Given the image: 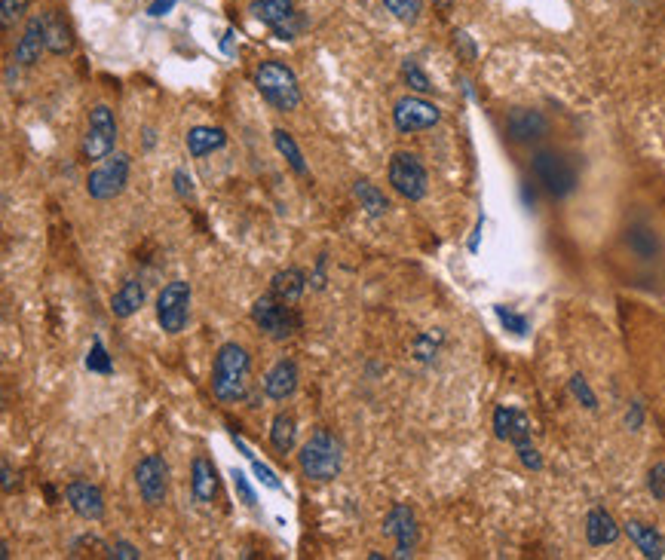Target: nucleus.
I'll return each instance as SVG.
<instances>
[{"instance_id":"obj_34","label":"nucleus","mask_w":665,"mask_h":560,"mask_svg":"<svg viewBox=\"0 0 665 560\" xmlns=\"http://www.w3.org/2000/svg\"><path fill=\"white\" fill-rule=\"evenodd\" d=\"M28 7H31V0H4V4H0V25L13 28L28 13Z\"/></svg>"},{"instance_id":"obj_37","label":"nucleus","mask_w":665,"mask_h":560,"mask_svg":"<svg viewBox=\"0 0 665 560\" xmlns=\"http://www.w3.org/2000/svg\"><path fill=\"white\" fill-rule=\"evenodd\" d=\"M647 490H650V496L653 499H665V463H656L653 469H650V475H647Z\"/></svg>"},{"instance_id":"obj_10","label":"nucleus","mask_w":665,"mask_h":560,"mask_svg":"<svg viewBox=\"0 0 665 560\" xmlns=\"http://www.w3.org/2000/svg\"><path fill=\"white\" fill-rule=\"evenodd\" d=\"M190 285L184 279H172L157 294V322L166 334H181L190 322Z\"/></svg>"},{"instance_id":"obj_45","label":"nucleus","mask_w":665,"mask_h":560,"mask_svg":"<svg viewBox=\"0 0 665 560\" xmlns=\"http://www.w3.org/2000/svg\"><path fill=\"white\" fill-rule=\"evenodd\" d=\"M172 7H175V0H157V4L148 7V13H151V16H166Z\"/></svg>"},{"instance_id":"obj_19","label":"nucleus","mask_w":665,"mask_h":560,"mask_svg":"<svg viewBox=\"0 0 665 560\" xmlns=\"http://www.w3.org/2000/svg\"><path fill=\"white\" fill-rule=\"evenodd\" d=\"M43 49H46V37H43V13H40V16H31V19H28L22 37H19V43H16V62L25 65V68H31V65L40 62Z\"/></svg>"},{"instance_id":"obj_36","label":"nucleus","mask_w":665,"mask_h":560,"mask_svg":"<svg viewBox=\"0 0 665 560\" xmlns=\"http://www.w3.org/2000/svg\"><path fill=\"white\" fill-rule=\"evenodd\" d=\"M497 319L503 322L506 331L518 334V337H525V334L531 331V325H528L525 316H521V313H512V310H506V307H497Z\"/></svg>"},{"instance_id":"obj_33","label":"nucleus","mask_w":665,"mask_h":560,"mask_svg":"<svg viewBox=\"0 0 665 560\" xmlns=\"http://www.w3.org/2000/svg\"><path fill=\"white\" fill-rule=\"evenodd\" d=\"M86 368L95 371V374H111V371H114L111 355H108V349H105V343H102L99 337L92 340V349H89V355H86Z\"/></svg>"},{"instance_id":"obj_7","label":"nucleus","mask_w":665,"mask_h":560,"mask_svg":"<svg viewBox=\"0 0 665 560\" xmlns=\"http://www.w3.org/2000/svg\"><path fill=\"white\" fill-rule=\"evenodd\" d=\"M129 172H132V160L126 154H111L105 157L99 166H95L86 175V193L95 202H111L117 199L126 184H129Z\"/></svg>"},{"instance_id":"obj_14","label":"nucleus","mask_w":665,"mask_h":560,"mask_svg":"<svg viewBox=\"0 0 665 560\" xmlns=\"http://www.w3.org/2000/svg\"><path fill=\"white\" fill-rule=\"evenodd\" d=\"M531 417L525 411H518V407H506L500 404L494 411V435L500 441H509L512 447H521V444H531Z\"/></svg>"},{"instance_id":"obj_44","label":"nucleus","mask_w":665,"mask_h":560,"mask_svg":"<svg viewBox=\"0 0 665 560\" xmlns=\"http://www.w3.org/2000/svg\"><path fill=\"white\" fill-rule=\"evenodd\" d=\"M454 46H457L460 53L466 56V62H472V59H475V46H472V40H469V34H466V31H454Z\"/></svg>"},{"instance_id":"obj_29","label":"nucleus","mask_w":665,"mask_h":560,"mask_svg":"<svg viewBox=\"0 0 665 560\" xmlns=\"http://www.w3.org/2000/svg\"><path fill=\"white\" fill-rule=\"evenodd\" d=\"M273 144H276L279 154L285 157V163L292 166V172H295V175H301V178H307V175H310V169H307V163H304V154H301L298 141L292 138V132H285V129H273Z\"/></svg>"},{"instance_id":"obj_2","label":"nucleus","mask_w":665,"mask_h":560,"mask_svg":"<svg viewBox=\"0 0 665 560\" xmlns=\"http://www.w3.org/2000/svg\"><path fill=\"white\" fill-rule=\"evenodd\" d=\"M298 466H301L304 478H310L316 484L335 481L341 475V469H344V444H341V438L335 432H328V429H316L304 441V447L298 453Z\"/></svg>"},{"instance_id":"obj_41","label":"nucleus","mask_w":665,"mask_h":560,"mask_svg":"<svg viewBox=\"0 0 665 560\" xmlns=\"http://www.w3.org/2000/svg\"><path fill=\"white\" fill-rule=\"evenodd\" d=\"M172 181H175V193H178L181 199L194 196V178H190L184 169H175V172H172Z\"/></svg>"},{"instance_id":"obj_4","label":"nucleus","mask_w":665,"mask_h":560,"mask_svg":"<svg viewBox=\"0 0 665 560\" xmlns=\"http://www.w3.org/2000/svg\"><path fill=\"white\" fill-rule=\"evenodd\" d=\"M252 322L261 334H267L270 340H289L295 337V331H301V316L295 310V303L276 297L273 291L261 294L252 303Z\"/></svg>"},{"instance_id":"obj_18","label":"nucleus","mask_w":665,"mask_h":560,"mask_svg":"<svg viewBox=\"0 0 665 560\" xmlns=\"http://www.w3.org/2000/svg\"><path fill=\"white\" fill-rule=\"evenodd\" d=\"M43 37H46V53H53V56L74 53V28L59 10L43 13Z\"/></svg>"},{"instance_id":"obj_23","label":"nucleus","mask_w":665,"mask_h":560,"mask_svg":"<svg viewBox=\"0 0 665 560\" xmlns=\"http://www.w3.org/2000/svg\"><path fill=\"white\" fill-rule=\"evenodd\" d=\"M270 291L282 300L289 303H298L307 291V273L301 267H289V270H279L273 279H270Z\"/></svg>"},{"instance_id":"obj_3","label":"nucleus","mask_w":665,"mask_h":560,"mask_svg":"<svg viewBox=\"0 0 665 560\" xmlns=\"http://www.w3.org/2000/svg\"><path fill=\"white\" fill-rule=\"evenodd\" d=\"M255 89L261 98L279 114H292L301 108V86L289 65L282 62H261L255 71Z\"/></svg>"},{"instance_id":"obj_20","label":"nucleus","mask_w":665,"mask_h":560,"mask_svg":"<svg viewBox=\"0 0 665 560\" xmlns=\"http://www.w3.org/2000/svg\"><path fill=\"white\" fill-rule=\"evenodd\" d=\"M586 539L592 548H604V545H613L616 539H620V524L613 521V515L607 512V508L595 505L592 512L586 515Z\"/></svg>"},{"instance_id":"obj_30","label":"nucleus","mask_w":665,"mask_h":560,"mask_svg":"<svg viewBox=\"0 0 665 560\" xmlns=\"http://www.w3.org/2000/svg\"><path fill=\"white\" fill-rule=\"evenodd\" d=\"M384 7H387V13L396 19V22H402V25H414L417 19H420V0H384Z\"/></svg>"},{"instance_id":"obj_32","label":"nucleus","mask_w":665,"mask_h":560,"mask_svg":"<svg viewBox=\"0 0 665 560\" xmlns=\"http://www.w3.org/2000/svg\"><path fill=\"white\" fill-rule=\"evenodd\" d=\"M402 80L408 83V89H414V92H420V95H426V92H433V83H430V77L423 74V68L414 62V59H405L402 62Z\"/></svg>"},{"instance_id":"obj_24","label":"nucleus","mask_w":665,"mask_h":560,"mask_svg":"<svg viewBox=\"0 0 665 560\" xmlns=\"http://www.w3.org/2000/svg\"><path fill=\"white\" fill-rule=\"evenodd\" d=\"M626 536L638 545V551H641L644 557H650V560L665 557V542H662V536H659L656 527H650V524H644V521H629V524H626Z\"/></svg>"},{"instance_id":"obj_5","label":"nucleus","mask_w":665,"mask_h":560,"mask_svg":"<svg viewBox=\"0 0 665 560\" xmlns=\"http://www.w3.org/2000/svg\"><path fill=\"white\" fill-rule=\"evenodd\" d=\"M531 169H534V178L540 181V187L555 199H564L577 190V169L561 150H552V147L537 150L531 160Z\"/></svg>"},{"instance_id":"obj_46","label":"nucleus","mask_w":665,"mask_h":560,"mask_svg":"<svg viewBox=\"0 0 665 560\" xmlns=\"http://www.w3.org/2000/svg\"><path fill=\"white\" fill-rule=\"evenodd\" d=\"M322 270H325V254H322V258L316 261V273H313V288H325V273H322Z\"/></svg>"},{"instance_id":"obj_49","label":"nucleus","mask_w":665,"mask_h":560,"mask_svg":"<svg viewBox=\"0 0 665 560\" xmlns=\"http://www.w3.org/2000/svg\"><path fill=\"white\" fill-rule=\"evenodd\" d=\"M433 4H436V7H439L442 13H448V10L454 7V0H433Z\"/></svg>"},{"instance_id":"obj_28","label":"nucleus","mask_w":665,"mask_h":560,"mask_svg":"<svg viewBox=\"0 0 665 560\" xmlns=\"http://www.w3.org/2000/svg\"><path fill=\"white\" fill-rule=\"evenodd\" d=\"M353 193H356V199H359V209H365L368 218H384V215H387V209H390L387 196L380 193L368 178H359V181L353 184Z\"/></svg>"},{"instance_id":"obj_21","label":"nucleus","mask_w":665,"mask_h":560,"mask_svg":"<svg viewBox=\"0 0 665 560\" xmlns=\"http://www.w3.org/2000/svg\"><path fill=\"white\" fill-rule=\"evenodd\" d=\"M184 144H187V154H190V157L203 160V157L215 154V150H221V147L227 144V132H224L221 126H194V129L187 132Z\"/></svg>"},{"instance_id":"obj_26","label":"nucleus","mask_w":665,"mask_h":560,"mask_svg":"<svg viewBox=\"0 0 665 560\" xmlns=\"http://www.w3.org/2000/svg\"><path fill=\"white\" fill-rule=\"evenodd\" d=\"M249 13L267 25V28H276L285 16L295 13V0H249Z\"/></svg>"},{"instance_id":"obj_35","label":"nucleus","mask_w":665,"mask_h":560,"mask_svg":"<svg viewBox=\"0 0 665 560\" xmlns=\"http://www.w3.org/2000/svg\"><path fill=\"white\" fill-rule=\"evenodd\" d=\"M567 386H570V395H574V398H577L583 407H589V411H595V407H598V398H595V392L589 389L586 377H580V374H577V377H570V383H567Z\"/></svg>"},{"instance_id":"obj_12","label":"nucleus","mask_w":665,"mask_h":560,"mask_svg":"<svg viewBox=\"0 0 665 560\" xmlns=\"http://www.w3.org/2000/svg\"><path fill=\"white\" fill-rule=\"evenodd\" d=\"M384 536L396 539V554L393 557H414L417 539H420V527H417V515L408 502H396L387 518H384Z\"/></svg>"},{"instance_id":"obj_8","label":"nucleus","mask_w":665,"mask_h":560,"mask_svg":"<svg viewBox=\"0 0 665 560\" xmlns=\"http://www.w3.org/2000/svg\"><path fill=\"white\" fill-rule=\"evenodd\" d=\"M387 178H390L393 190L408 202H420L426 196V190H430V175H426V166L420 163V157L408 154V150L393 154V160L387 166Z\"/></svg>"},{"instance_id":"obj_48","label":"nucleus","mask_w":665,"mask_h":560,"mask_svg":"<svg viewBox=\"0 0 665 560\" xmlns=\"http://www.w3.org/2000/svg\"><path fill=\"white\" fill-rule=\"evenodd\" d=\"M4 493H13V469L7 460H4Z\"/></svg>"},{"instance_id":"obj_15","label":"nucleus","mask_w":665,"mask_h":560,"mask_svg":"<svg viewBox=\"0 0 665 560\" xmlns=\"http://www.w3.org/2000/svg\"><path fill=\"white\" fill-rule=\"evenodd\" d=\"M301 386V371L292 359H279L264 377V395L270 401H289Z\"/></svg>"},{"instance_id":"obj_39","label":"nucleus","mask_w":665,"mask_h":560,"mask_svg":"<svg viewBox=\"0 0 665 560\" xmlns=\"http://www.w3.org/2000/svg\"><path fill=\"white\" fill-rule=\"evenodd\" d=\"M439 343H442V334H423V337L417 340V359H420V362H430L433 355H436V349H439Z\"/></svg>"},{"instance_id":"obj_43","label":"nucleus","mask_w":665,"mask_h":560,"mask_svg":"<svg viewBox=\"0 0 665 560\" xmlns=\"http://www.w3.org/2000/svg\"><path fill=\"white\" fill-rule=\"evenodd\" d=\"M252 466H255V475H258V481L264 484V487H270V490H279L282 484H279V478L264 466V463H258V460H252Z\"/></svg>"},{"instance_id":"obj_9","label":"nucleus","mask_w":665,"mask_h":560,"mask_svg":"<svg viewBox=\"0 0 665 560\" xmlns=\"http://www.w3.org/2000/svg\"><path fill=\"white\" fill-rule=\"evenodd\" d=\"M135 487L141 493V502L148 508L166 505L169 496V463L163 460V453H148L135 463Z\"/></svg>"},{"instance_id":"obj_31","label":"nucleus","mask_w":665,"mask_h":560,"mask_svg":"<svg viewBox=\"0 0 665 560\" xmlns=\"http://www.w3.org/2000/svg\"><path fill=\"white\" fill-rule=\"evenodd\" d=\"M307 25H310V19L301 13V10H295L292 16H285L276 28H270L279 40H298L304 31H307Z\"/></svg>"},{"instance_id":"obj_6","label":"nucleus","mask_w":665,"mask_h":560,"mask_svg":"<svg viewBox=\"0 0 665 560\" xmlns=\"http://www.w3.org/2000/svg\"><path fill=\"white\" fill-rule=\"evenodd\" d=\"M117 117L108 105H92L89 111V126H86V135H83V144H80V154L89 160V163H102L105 157L114 154L117 147Z\"/></svg>"},{"instance_id":"obj_17","label":"nucleus","mask_w":665,"mask_h":560,"mask_svg":"<svg viewBox=\"0 0 665 560\" xmlns=\"http://www.w3.org/2000/svg\"><path fill=\"white\" fill-rule=\"evenodd\" d=\"M221 490V481H218V469L209 456H194V463H190V493H194V502L200 505H209L215 502Z\"/></svg>"},{"instance_id":"obj_42","label":"nucleus","mask_w":665,"mask_h":560,"mask_svg":"<svg viewBox=\"0 0 665 560\" xmlns=\"http://www.w3.org/2000/svg\"><path fill=\"white\" fill-rule=\"evenodd\" d=\"M111 557H114V560H138V557H141V551H138L132 542L117 539V542L111 545Z\"/></svg>"},{"instance_id":"obj_22","label":"nucleus","mask_w":665,"mask_h":560,"mask_svg":"<svg viewBox=\"0 0 665 560\" xmlns=\"http://www.w3.org/2000/svg\"><path fill=\"white\" fill-rule=\"evenodd\" d=\"M141 307H145V282L141 279H126L120 291L111 297V313L117 319H132Z\"/></svg>"},{"instance_id":"obj_40","label":"nucleus","mask_w":665,"mask_h":560,"mask_svg":"<svg viewBox=\"0 0 665 560\" xmlns=\"http://www.w3.org/2000/svg\"><path fill=\"white\" fill-rule=\"evenodd\" d=\"M230 478H233V487H236V493H240V499L252 508L255 505V490H252V484H249V478L240 472V469H233L230 472Z\"/></svg>"},{"instance_id":"obj_50","label":"nucleus","mask_w":665,"mask_h":560,"mask_svg":"<svg viewBox=\"0 0 665 560\" xmlns=\"http://www.w3.org/2000/svg\"><path fill=\"white\" fill-rule=\"evenodd\" d=\"M145 147H154V129H145Z\"/></svg>"},{"instance_id":"obj_47","label":"nucleus","mask_w":665,"mask_h":560,"mask_svg":"<svg viewBox=\"0 0 665 560\" xmlns=\"http://www.w3.org/2000/svg\"><path fill=\"white\" fill-rule=\"evenodd\" d=\"M626 426H629V429H638V426H641V404H632V411L626 414Z\"/></svg>"},{"instance_id":"obj_27","label":"nucleus","mask_w":665,"mask_h":560,"mask_svg":"<svg viewBox=\"0 0 665 560\" xmlns=\"http://www.w3.org/2000/svg\"><path fill=\"white\" fill-rule=\"evenodd\" d=\"M626 245H629V251L635 254V258H641V261H653L656 254H659V248H662L659 236L650 227H644V224H635V227L626 230Z\"/></svg>"},{"instance_id":"obj_38","label":"nucleus","mask_w":665,"mask_h":560,"mask_svg":"<svg viewBox=\"0 0 665 560\" xmlns=\"http://www.w3.org/2000/svg\"><path fill=\"white\" fill-rule=\"evenodd\" d=\"M515 450H518V460H521V466H525V469H531V472L543 469V456H540V450L534 444H521Z\"/></svg>"},{"instance_id":"obj_11","label":"nucleus","mask_w":665,"mask_h":560,"mask_svg":"<svg viewBox=\"0 0 665 560\" xmlns=\"http://www.w3.org/2000/svg\"><path fill=\"white\" fill-rule=\"evenodd\" d=\"M439 120H442L439 105H433V101H426L420 95H405V98H399L396 105H393V123L405 135L433 129Z\"/></svg>"},{"instance_id":"obj_16","label":"nucleus","mask_w":665,"mask_h":560,"mask_svg":"<svg viewBox=\"0 0 665 560\" xmlns=\"http://www.w3.org/2000/svg\"><path fill=\"white\" fill-rule=\"evenodd\" d=\"M549 132V123L540 111H531V108H515L509 117H506V135L515 141V144H531V141H540L543 135Z\"/></svg>"},{"instance_id":"obj_13","label":"nucleus","mask_w":665,"mask_h":560,"mask_svg":"<svg viewBox=\"0 0 665 560\" xmlns=\"http://www.w3.org/2000/svg\"><path fill=\"white\" fill-rule=\"evenodd\" d=\"M65 499L71 505V512L83 521H102L105 518V496L86 478H74L65 487Z\"/></svg>"},{"instance_id":"obj_1","label":"nucleus","mask_w":665,"mask_h":560,"mask_svg":"<svg viewBox=\"0 0 665 560\" xmlns=\"http://www.w3.org/2000/svg\"><path fill=\"white\" fill-rule=\"evenodd\" d=\"M252 355L240 343H224L212 362V395L221 404H236L249 395Z\"/></svg>"},{"instance_id":"obj_25","label":"nucleus","mask_w":665,"mask_h":560,"mask_svg":"<svg viewBox=\"0 0 665 560\" xmlns=\"http://www.w3.org/2000/svg\"><path fill=\"white\" fill-rule=\"evenodd\" d=\"M295 438H298V420H295V414L279 411V414L273 417V423H270V447L276 450V456L292 453Z\"/></svg>"}]
</instances>
